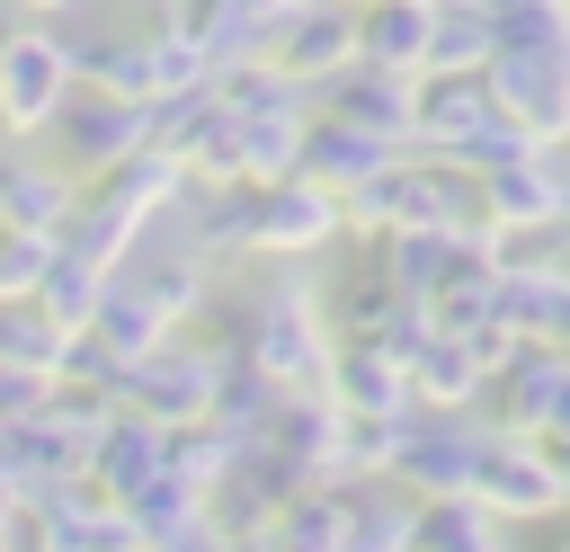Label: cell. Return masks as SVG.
<instances>
[{
	"label": "cell",
	"instance_id": "obj_37",
	"mask_svg": "<svg viewBox=\"0 0 570 552\" xmlns=\"http://www.w3.org/2000/svg\"><path fill=\"white\" fill-rule=\"evenodd\" d=\"M543 454H552V481H561V507H570V436H561V445H543Z\"/></svg>",
	"mask_w": 570,
	"mask_h": 552
},
{
	"label": "cell",
	"instance_id": "obj_30",
	"mask_svg": "<svg viewBox=\"0 0 570 552\" xmlns=\"http://www.w3.org/2000/svg\"><path fill=\"white\" fill-rule=\"evenodd\" d=\"M89 338H98V347H107L116 365H134V356H151V347H160L169 329L151 321V303H142V294H134L125 276H107V294H98V312H89Z\"/></svg>",
	"mask_w": 570,
	"mask_h": 552
},
{
	"label": "cell",
	"instance_id": "obj_21",
	"mask_svg": "<svg viewBox=\"0 0 570 552\" xmlns=\"http://www.w3.org/2000/svg\"><path fill=\"white\" fill-rule=\"evenodd\" d=\"M356 62L392 71V80H419L428 71V0H365L356 9Z\"/></svg>",
	"mask_w": 570,
	"mask_h": 552
},
{
	"label": "cell",
	"instance_id": "obj_17",
	"mask_svg": "<svg viewBox=\"0 0 570 552\" xmlns=\"http://www.w3.org/2000/svg\"><path fill=\"white\" fill-rule=\"evenodd\" d=\"M330 89V107L321 116H338V125H356V134H374V142H392V151H410V98H419V80H392V71H365V62H347L338 80H321Z\"/></svg>",
	"mask_w": 570,
	"mask_h": 552
},
{
	"label": "cell",
	"instance_id": "obj_9",
	"mask_svg": "<svg viewBox=\"0 0 570 552\" xmlns=\"http://www.w3.org/2000/svg\"><path fill=\"white\" fill-rule=\"evenodd\" d=\"M472 205H481V231L508 249L517 231L570 223V178L552 169V151H525V160H508V169H481V178H472Z\"/></svg>",
	"mask_w": 570,
	"mask_h": 552
},
{
	"label": "cell",
	"instance_id": "obj_3",
	"mask_svg": "<svg viewBox=\"0 0 570 552\" xmlns=\"http://www.w3.org/2000/svg\"><path fill=\"white\" fill-rule=\"evenodd\" d=\"M338 231H365V240H383V231H463V240H490L481 205H472V178L445 169V160H419V151H401L392 169H374L365 187H347L338 196Z\"/></svg>",
	"mask_w": 570,
	"mask_h": 552
},
{
	"label": "cell",
	"instance_id": "obj_12",
	"mask_svg": "<svg viewBox=\"0 0 570 552\" xmlns=\"http://www.w3.org/2000/svg\"><path fill=\"white\" fill-rule=\"evenodd\" d=\"M258 62H276L294 89L338 80V71L356 62V0H294V9H285V27L267 36V53H258Z\"/></svg>",
	"mask_w": 570,
	"mask_h": 552
},
{
	"label": "cell",
	"instance_id": "obj_1",
	"mask_svg": "<svg viewBox=\"0 0 570 552\" xmlns=\"http://www.w3.org/2000/svg\"><path fill=\"white\" fill-rule=\"evenodd\" d=\"M481 89L525 142H570V9H499Z\"/></svg>",
	"mask_w": 570,
	"mask_h": 552
},
{
	"label": "cell",
	"instance_id": "obj_8",
	"mask_svg": "<svg viewBox=\"0 0 570 552\" xmlns=\"http://www.w3.org/2000/svg\"><path fill=\"white\" fill-rule=\"evenodd\" d=\"M45 134L62 142V169H71V178H98V169H116V160H134V151L151 142V107L107 98V89H71Z\"/></svg>",
	"mask_w": 570,
	"mask_h": 552
},
{
	"label": "cell",
	"instance_id": "obj_14",
	"mask_svg": "<svg viewBox=\"0 0 570 552\" xmlns=\"http://www.w3.org/2000/svg\"><path fill=\"white\" fill-rule=\"evenodd\" d=\"M561 392H570V356H561V347H508V365L481 383V401H499L490 427H499V436H534V445H543Z\"/></svg>",
	"mask_w": 570,
	"mask_h": 552
},
{
	"label": "cell",
	"instance_id": "obj_34",
	"mask_svg": "<svg viewBox=\"0 0 570 552\" xmlns=\"http://www.w3.org/2000/svg\"><path fill=\"white\" fill-rule=\"evenodd\" d=\"M258 543H267V552H338V490H294V499L267 516Z\"/></svg>",
	"mask_w": 570,
	"mask_h": 552
},
{
	"label": "cell",
	"instance_id": "obj_29",
	"mask_svg": "<svg viewBox=\"0 0 570 552\" xmlns=\"http://www.w3.org/2000/svg\"><path fill=\"white\" fill-rule=\"evenodd\" d=\"M481 62H490V9L481 0H428V71H481Z\"/></svg>",
	"mask_w": 570,
	"mask_h": 552
},
{
	"label": "cell",
	"instance_id": "obj_19",
	"mask_svg": "<svg viewBox=\"0 0 570 552\" xmlns=\"http://www.w3.org/2000/svg\"><path fill=\"white\" fill-rule=\"evenodd\" d=\"M160 445H169V427H151V418H134V410H116L107 427H98V445H89V463H80V481L98 490V499H134L142 481H160Z\"/></svg>",
	"mask_w": 570,
	"mask_h": 552
},
{
	"label": "cell",
	"instance_id": "obj_27",
	"mask_svg": "<svg viewBox=\"0 0 570 552\" xmlns=\"http://www.w3.org/2000/svg\"><path fill=\"white\" fill-rule=\"evenodd\" d=\"M410 552H508V525L481 499H419Z\"/></svg>",
	"mask_w": 570,
	"mask_h": 552
},
{
	"label": "cell",
	"instance_id": "obj_28",
	"mask_svg": "<svg viewBox=\"0 0 570 552\" xmlns=\"http://www.w3.org/2000/svg\"><path fill=\"white\" fill-rule=\"evenodd\" d=\"M276 401H285V392H276L258 365H240V356H214V401H205V418H214L223 436H240V445H249V436L267 427V410H276Z\"/></svg>",
	"mask_w": 570,
	"mask_h": 552
},
{
	"label": "cell",
	"instance_id": "obj_20",
	"mask_svg": "<svg viewBox=\"0 0 570 552\" xmlns=\"http://www.w3.org/2000/svg\"><path fill=\"white\" fill-rule=\"evenodd\" d=\"M285 9H294V0H196L187 36H196V53H205V80L232 71V62H258L267 36L285 27Z\"/></svg>",
	"mask_w": 570,
	"mask_h": 552
},
{
	"label": "cell",
	"instance_id": "obj_11",
	"mask_svg": "<svg viewBox=\"0 0 570 552\" xmlns=\"http://www.w3.org/2000/svg\"><path fill=\"white\" fill-rule=\"evenodd\" d=\"M472 499H481L499 525H543V516H561L552 454H543L534 436H499V427H490V445H481V472H472Z\"/></svg>",
	"mask_w": 570,
	"mask_h": 552
},
{
	"label": "cell",
	"instance_id": "obj_39",
	"mask_svg": "<svg viewBox=\"0 0 570 552\" xmlns=\"http://www.w3.org/2000/svg\"><path fill=\"white\" fill-rule=\"evenodd\" d=\"M27 9H71V0H27Z\"/></svg>",
	"mask_w": 570,
	"mask_h": 552
},
{
	"label": "cell",
	"instance_id": "obj_5",
	"mask_svg": "<svg viewBox=\"0 0 570 552\" xmlns=\"http://www.w3.org/2000/svg\"><path fill=\"white\" fill-rule=\"evenodd\" d=\"M481 445H490V418L481 410H410L383 481L410 490V499H472Z\"/></svg>",
	"mask_w": 570,
	"mask_h": 552
},
{
	"label": "cell",
	"instance_id": "obj_26",
	"mask_svg": "<svg viewBox=\"0 0 570 552\" xmlns=\"http://www.w3.org/2000/svg\"><path fill=\"white\" fill-rule=\"evenodd\" d=\"M419 499L392 481H347L338 490V552H410Z\"/></svg>",
	"mask_w": 570,
	"mask_h": 552
},
{
	"label": "cell",
	"instance_id": "obj_7",
	"mask_svg": "<svg viewBox=\"0 0 570 552\" xmlns=\"http://www.w3.org/2000/svg\"><path fill=\"white\" fill-rule=\"evenodd\" d=\"M107 401L134 410V418H151V427H196L205 401H214V347H178V338H160L151 356H134V365L107 383Z\"/></svg>",
	"mask_w": 570,
	"mask_h": 552
},
{
	"label": "cell",
	"instance_id": "obj_10",
	"mask_svg": "<svg viewBox=\"0 0 570 552\" xmlns=\"http://www.w3.org/2000/svg\"><path fill=\"white\" fill-rule=\"evenodd\" d=\"M62 98H71V53H62V36L9 27V36H0V134H45Z\"/></svg>",
	"mask_w": 570,
	"mask_h": 552
},
{
	"label": "cell",
	"instance_id": "obj_6",
	"mask_svg": "<svg viewBox=\"0 0 570 552\" xmlns=\"http://www.w3.org/2000/svg\"><path fill=\"white\" fill-rule=\"evenodd\" d=\"M338 240V196L312 187V178H267V187H240V249L249 258H303V249H330Z\"/></svg>",
	"mask_w": 570,
	"mask_h": 552
},
{
	"label": "cell",
	"instance_id": "obj_33",
	"mask_svg": "<svg viewBox=\"0 0 570 552\" xmlns=\"http://www.w3.org/2000/svg\"><path fill=\"white\" fill-rule=\"evenodd\" d=\"M62 338H71V329H53L36 303H0V365H9V374H36V383H53V365H62Z\"/></svg>",
	"mask_w": 570,
	"mask_h": 552
},
{
	"label": "cell",
	"instance_id": "obj_31",
	"mask_svg": "<svg viewBox=\"0 0 570 552\" xmlns=\"http://www.w3.org/2000/svg\"><path fill=\"white\" fill-rule=\"evenodd\" d=\"M98 294H107V276H98V267H80L71 249H53L27 303H36V312H45L53 329H89V312H98Z\"/></svg>",
	"mask_w": 570,
	"mask_h": 552
},
{
	"label": "cell",
	"instance_id": "obj_16",
	"mask_svg": "<svg viewBox=\"0 0 570 552\" xmlns=\"http://www.w3.org/2000/svg\"><path fill=\"white\" fill-rule=\"evenodd\" d=\"M347 418H410L419 401H410V374H401V356H383V347H365V338H330V383H321Z\"/></svg>",
	"mask_w": 570,
	"mask_h": 552
},
{
	"label": "cell",
	"instance_id": "obj_40",
	"mask_svg": "<svg viewBox=\"0 0 570 552\" xmlns=\"http://www.w3.org/2000/svg\"><path fill=\"white\" fill-rule=\"evenodd\" d=\"M552 552H570V534H552Z\"/></svg>",
	"mask_w": 570,
	"mask_h": 552
},
{
	"label": "cell",
	"instance_id": "obj_35",
	"mask_svg": "<svg viewBox=\"0 0 570 552\" xmlns=\"http://www.w3.org/2000/svg\"><path fill=\"white\" fill-rule=\"evenodd\" d=\"M53 258V231H0V303H27Z\"/></svg>",
	"mask_w": 570,
	"mask_h": 552
},
{
	"label": "cell",
	"instance_id": "obj_25",
	"mask_svg": "<svg viewBox=\"0 0 570 552\" xmlns=\"http://www.w3.org/2000/svg\"><path fill=\"white\" fill-rule=\"evenodd\" d=\"M71 196H80L71 169L27 160V151H0V231H62Z\"/></svg>",
	"mask_w": 570,
	"mask_h": 552
},
{
	"label": "cell",
	"instance_id": "obj_42",
	"mask_svg": "<svg viewBox=\"0 0 570 552\" xmlns=\"http://www.w3.org/2000/svg\"><path fill=\"white\" fill-rule=\"evenodd\" d=\"M561 9H570V0H561Z\"/></svg>",
	"mask_w": 570,
	"mask_h": 552
},
{
	"label": "cell",
	"instance_id": "obj_15",
	"mask_svg": "<svg viewBox=\"0 0 570 552\" xmlns=\"http://www.w3.org/2000/svg\"><path fill=\"white\" fill-rule=\"evenodd\" d=\"M472 125H490L481 71H428L419 98H410V151H419V160H454V142H463Z\"/></svg>",
	"mask_w": 570,
	"mask_h": 552
},
{
	"label": "cell",
	"instance_id": "obj_41",
	"mask_svg": "<svg viewBox=\"0 0 570 552\" xmlns=\"http://www.w3.org/2000/svg\"><path fill=\"white\" fill-rule=\"evenodd\" d=\"M356 9H365V0H356Z\"/></svg>",
	"mask_w": 570,
	"mask_h": 552
},
{
	"label": "cell",
	"instance_id": "obj_13",
	"mask_svg": "<svg viewBox=\"0 0 570 552\" xmlns=\"http://www.w3.org/2000/svg\"><path fill=\"white\" fill-rule=\"evenodd\" d=\"M499 329L517 347H570V267L499 249Z\"/></svg>",
	"mask_w": 570,
	"mask_h": 552
},
{
	"label": "cell",
	"instance_id": "obj_2",
	"mask_svg": "<svg viewBox=\"0 0 570 552\" xmlns=\"http://www.w3.org/2000/svg\"><path fill=\"white\" fill-rule=\"evenodd\" d=\"M214 356L258 365L276 392H321L330 383V321L294 276H258L214 303Z\"/></svg>",
	"mask_w": 570,
	"mask_h": 552
},
{
	"label": "cell",
	"instance_id": "obj_22",
	"mask_svg": "<svg viewBox=\"0 0 570 552\" xmlns=\"http://www.w3.org/2000/svg\"><path fill=\"white\" fill-rule=\"evenodd\" d=\"M463 249H472L463 231H383V240H374V276H383L401 303H428V294L454 276ZM490 249H499V240H490Z\"/></svg>",
	"mask_w": 570,
	"mask_h": 552
},
{
	"label": "cell",
	"instance_id": "obj_4",
	"mask_svg": "<svg viewBox=\"0 0 570 552\" xmlns=\"http://www.w3.org/2000/svg\"><path fill=\"white\" fill-rule=\"evenodd\" d=\"M62 53H71V89H107L134 107L205 89V53H196L187 18H151L142 36H62Z\"/></svg>",
	"mask_w": 570,
	"mask_h": 552
},
{
	"label": "cell",
	"instance_id": "obj_24",
	"mask_svg": "<svg viewBox=\"0 0 570 552\" xmlns=\"http://www.w3.org/2000/svg\"><path fill=\"white\" fill-rule=\"evenodd\" d=\"M401 374H410V401H419V410H481V383H490L481 356H472L454 329H428Z\"/></svg>",
	"mask_w": 570,
	"mask_h": 552
},
{
	"label": "cell",
	"instance_id": "obj_36",
	"mask_svg": "<svg viewBox=\"0 0 570 552\" xmlns=\"http://www.w3.org/2000/svg\"><path fill=\"white\" fill-rule=\"evenodd\" d=\"M9 534H27V499L0 481V543H9Z\"/></svg>",
	"mask_w": 570,
	"mask_h": 552
},
{
	"label": "cell",
	"instance_id": "obj_32",
	"mask_svg": "<svg viewBox=\"0 0 570 552\" xmlns=\"http://www.w3.org/2000/svg\"><path fill=\"white\" fill-rule=\"evenodd\" d=\"M232 463H240V436H223L214 418H196V427H169V445H160V472H169V481H187L196 499H205V490H214Z\"/></svg>",
	"mask_w": 570,
	"mask_h": 552
},
{
	"label": "cell",
	"instance_id": "obj_23",
	"mask_svg": "<svg viewBox=\"0 0 570 552\" xmlns=\"http://www.w3.org/2000/svg\"><path fill=\"white\" fill-rule=\"evenodd\" d=\"M142 303H151V321L160 329H178V321H196L205 303H214V258H196V249H160V258H134V267H116Z\"/></svg>",
	"mask_w": 570,
	"mask_h": 552
},
{
	"label": "cell",
	"instance_id": "obj_38",
	"mask_svg": "<svg viewBox=\"0 0 570 552\" xmlns=\"http://www.w3.org/2000/svg\"><path fill=\"white\" fill-rule=\"evenodd\" d=\"M570 436V392H561V410H552V427H543V445H561Z\"/></svg>",
	"mask_w": 570,
	"mask_h": 552
},
{
	"label": "cell",
	"instance_id": "obj_18",
	"mask_svg": "<svg viewBox=\"0 0 570 552\" xmlns=\"http://www.w3.org/2000/svg\"><path fill=\"white\" fill-rule=\"evenodd\" d=\"M392 160H401L392 142H374V134H356V125H338V116H312L303 142H294V178H312V187H330V196L365 187V178L392 169Z\"/></svg>",
	"mask_w": 570,
	"mask_h": 552
}]
</instances>
